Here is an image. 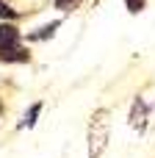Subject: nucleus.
Here are the masks:
<instances>
[{"mask_svg": "<svg viewBox=\"0 0 155 158\" xmlns=\"http://www.w3.org/2000/svg\"><path fill=\"white\" fill-rule=\"evenodd\" d=\"M108 142V122H105V111H97V117L89 125V158H100L103 147Z\"/></svg>", "mask_w": 155, "mask_h": 158, "instance_id": "obj_1", "label": "nucleus"}, {"mask_svg": "<svg viewBox=\"0 0 155 158\" xmlns=\"http://www.w3.org/2000/svg\"><path fill=\"white\" fill-rule=\"evenodd\" d=\"M147 114H150L147 103H144L141 97H136V100H133V111H130L128 122H130V125H133L136 131H144V125H147Z\"/></svg>", "mask_w": 155, "mask_h": 158, "instance_id": "obj_2", "label": "nucleus"}, {"mask_svg": "<svg viewBox=\"0 0 155 158\" xmlns=\"http://www.w3.org/2000/svg\"><path fill=\"white\" fill-rule=\"evenodd\" d=\"M14 44H19V31L14 25H0V56L8 53Z\"/></svg>", "mask_w": 155, "mask_h": 158, "instance_id": "obj_3", "label": "nucleus"}, {"mask_svg": "<svg viewBox=\"0 0 155 158\" xmlns=\"http://www.w3.org/2000/svg\"><path fill=\"white\" fill-rule=\"evenodd\" d=\"M42 114V103H36V106H31L28 108V114H25V119L19 122V128H33V122H36V117Z\"/></svg>", "mask_w": 155, "mask_h": 158, "instance_id": "obj_4", "label": "nucleus"}, {"mask_svg": "<svg viewBox=\"0 0 155 158\" xmlns=\"http://www.w3.org/2000/svg\"><path fill=\"white\" fill-rule=\"evenodd\" d=\"M55 31H58V22H50V25H44L42 31H33V33H31V39H33V42H39V39H50Z\"/></svg>", "mask_w": 155, "mask_h": 158, "instance_id": "obj_5", "label": "nucleus"}, {"mask_svg": "<svg viewBox=\"0 0 155 158\" xmlns=\"http://www.w3.org/2000/svg\"><path fill=\"white\" fill-rule=\"evenodd\" d=\"M125 6H128V11H130V14H139V11H144L147 0H125Z\"/></svg>", "mask_w": 155, "mask_h": 158, "instance_id": "obj_6", "label": "nucleus"}, {"mask_svg": "<svg viewBox=\"0 0 155 158\" xmlns=\"http://www.w3.org/2000/svg\"><path fill=\"white\" fill-rule=\"evenodd\" d=\"M0 17H3V19H17V8H8V6L0 0Z\"/></svg>", "mask_w": 155, "mask_h": 158, "instance_id": "obj_7", "label": "nucleus"}, {"mask_svg": "<svg viewBox=\"0 0 155 158\" xmlns=\"http://www.w3.org/2000/svg\"><path fill=\"white\" fill-rule=\"evenodd\" d=\"M78 3H80V0H55V8H61V11L67 8V11H69V8H75Z\"/></svg>", "mask_w": 155, "mask_h": 158, "instance_id": "obj_8", "label": "nucleus"}, {"mask_svg": "<svg viewBox=\"0 0 155 158\" xmlns=\"http://www.w3.org/2000/svg\"><path fill=\"white\" fill-rule=\"evenodd\" d=\"M0 111H3V106H0Z\"/></svg>", "mask_w": 155, "mask_h": 158, "instance_id": "obj_9", "label": "nucleus"}]
</instances>
